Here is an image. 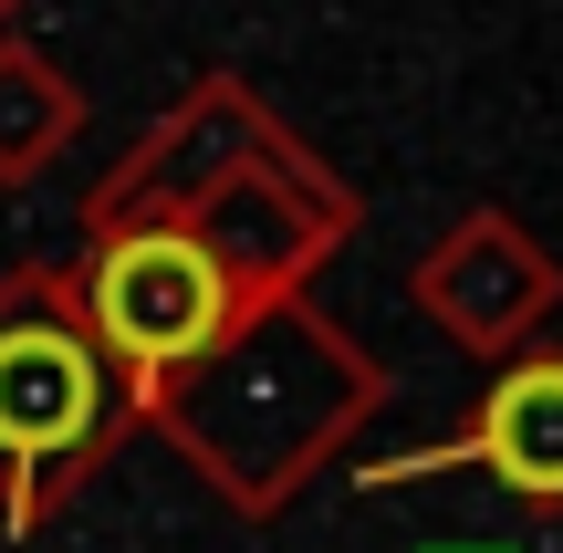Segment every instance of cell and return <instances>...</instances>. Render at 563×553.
Instances as JSON below:
<instances>
[{"mask_svg":"<svg viewBox=\"0 0 563 553\" xmlns=\"http://www.w3.org/2000/svg\"><path fill=\"white\" fill-rule=\"evenodd\" d=\"M115 418L104 334L74 313H11L0 324V471H74Z\"/></svg>","mask_w":563,"mask_h":553,"instance_id":"obj_1","label":"cell"},{"mask_svg":"<svg viewBox=\"0 0 563 553\" xmlns=\"http://www.w3.org/2000/svg\"><path fill=\"white\" fill-rule=\"evenodd\" d=\"M220 262H209L199 241H178V230H136V241H115L95 262V283H84V313H95L104 355H125V366H178V355H199L209 334H220Z\"/></svg>","mask_w":563,"mask_h":553,"instance_id":"obj_2","label":"cell"},{"mask_svg":"<svg viewBox=\"0 0 563 553\" xmlns=\"http://www.w3.org/2000/svg\"><path fill=\"white\" fill-rule=\"evenodd\" d=\"M470 460H481L501 491H522V501H563V355L511 366L501 387L481 397Z\"/></svg>","mask_w":563,"mask_h":553,"instance_id":"obj_3","label":"cell"}]
</instances>
